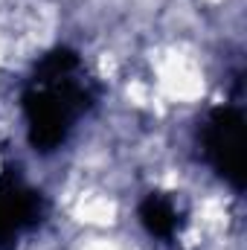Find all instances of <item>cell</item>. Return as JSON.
Returning <instances> with one entry per match:
<instances>
[{
    "label": "cell",
    "instance_id": "obj_1",
    "mask_svg": "<svg viewBox=\"0 0 247 250\" xmlns=\"http://www.w3.org/2000/svg\"><path fill=\"white\" fill-rule=\"evenodd\" d=\"M84 73L79 64L56 62L50 76H41L35 84V102L32 108V128L41 125V131H50L53 137H62L73 125L84 102Z\"/></svg>",
    "mask_w": 247,
    "mask_h": 250
}]
</instances>
